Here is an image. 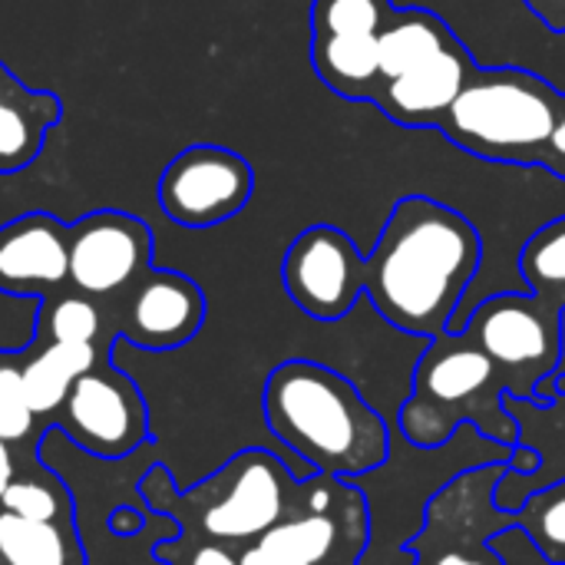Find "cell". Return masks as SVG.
Masks as SVG:
<instances>
[{
  "label": "cell",
  "mask_w": 565,
  "mask_h": 565,
  "mask_svg": "<svg viewBox=\"0 0 565 565\" xmlns=\"http://www.w3.org/2000/svg\"><path fill=\"white\" fill-rule=\"evenodd\" d=\"M480 262L483 238L463 212L430 195H404L364 255V295L391 328L434 341L454 328Z\"/></svg>",
  "instance_id": "1"
},
{
  "label": "cell",
  "mask_w": 565,
  "mask_h": 565,
  "mask_svg": "<svg viewBox=\"0 0 565 565\" xmlns=\"http://www.w3.org/2000/svg\"><path fill=\"white\" fill-rule=\"evenodd\" d=\"M271 437L311 473L358 480L391 457V427L367 397L334 367L318 361L278 364L262 391Z\"/></svg>",
  "instance_id": "2"
},
{
  "label": "cell",
  "mask_w": 565,
  "mask_h": 565,
  "mask_svg": "<svg viewBox=\"0 0 565 565\" xmlns=\"http://www.w3.org/2000/svg\"><path fill=\"white\" fill-rule=\"evenodd\" d=\"M460 424H473L480 437L510 450L520 447V424L507 414L500 367L463 331H447L417 361L414 391L401 407V434L420 450H437Z\"/></svg>",
  "instance_id": "3"
},
{
  "label": "cell",
  "mask_w": 565,
  "mask_h": 565,
  "mask_svg": "<svg viewBox=\"0 0 565 565\" xmlns=\"http://www.w3.org/2000/svg\"><path fill=\"white\" fill-rule=\"evenodd\" d=\"M563 93L523 66H477L437 132L457 149L500 166H540Z\"/></svg>",
  "instance_id": "4"
},
{
  "label": "cell",
  "mask_w": 565,
  "mask_h": 565,
  "mask_svg": "<svg viewBox=\"0 0 565 565\" xmlns=\"http://www.w3.org/2000/svg\"><path fill=\"white\" fill-rule=\"evenodd\" d=\"M510 460L473 467L447 480L424 510L420 533L407 543L414 565H507L490 540L513 530V513L497 507Z\"/></svg>",
  "instance_id": "5"
},
{
  "label": "cell",
  "mask_w": 565,
  "mask_h": 565,
  "mask_svg": "<svg viewBox=\"0 0 565 565\" xmlns=\"http://www.w3.org/2000/svg\"><path fill=\"white\" fill-rule=\"evenodd\" d=\"M463 334L500 367L507 397L540 404V387L563 361V311L536 295H490L470 318Z\"/></svg>",
  "instance_id": "6"
},
{
  "label": "cell",
  "mask_w": 565,
  "mask_h": 565,
  "mask_svg": "<svg viewBox=\"0 0 565 565\" xmlns=\"http://www.w3.org/2000/svg\"><path fill=\"white\" fill-rule=\"evenodd\" d=\"M255 192V169L235 149L195 142L182 149L159 175L156 199L169 222L182 228H212L235 218Z\"/></svg>",
  "instance_id": "7"
},
{
  "label": "cell",
  "mask_w": 565,
  "mask_h": 565,
  "mask_svg": "<svg viewBox=\"0 0 565 565\" xmlns=\"http://www.w3.org/2000/svg\"><path fill=\"white\" fill-rule=\"evenodd\" d=\"M291 477L285 463L268 450H245L232 457L199 490L212 493L199 500V523L212 540L248 543L265 536L285 520Z\"/></svg>",
  "instance_id": "8"
},
{
  "label": "cell",
  "mask_w": 565,
  "mask_h": 565,
  "mask_svg": "<svg viewBox=\"0 0 565 565\" xmlns=\"http://www.w3.org/2000/svg\"><path fill=\"white\" fill-rule=\"evenodd\" d=\"M281 285L298 311L341 321L364 295V255L338 225H308L281 258Z\"/></svg>",
  "instance_id": "9"
},
{
  "label": "cell",
  "mask_w": 565,
  "mask_h": 565,
  "mask_svg": "<svg viewBox=\"0 0 565 565\" xmlns=\"http://www.w3.org/2000/svg\"><path fill=\"white\" fill-rule=\"evenodd\" d=\"M70 281L86 298H106L136 285L152 262V228L116 209L89 212L66 225Z\"/></svg>",
  "instance_id": "10"
},
{
  "label": "cell",
  "mask_w": 565,
  "mask_h": 565,
  "mask_svg": "<svg viewBox=\"0 0 565 565\" xmlns=\"http://www.w3.org/2000/svg\"><path fill=\"white\" fill-rule=\"evenodd\" d=\"M66 427L73 444L103 460H122L136 454L146 437V404L129 377L119 371H89L76 377L66 397Z\"/></svg>",
  "instance_id": "11"
},
{
  "label": "cell",
  "mask_w": 565,
  "mask_h": 565,
  "mask_svg": "<svg viewBox=\"0 0 565 565\" xmlns=\"http://www.w3.org/2000/svg\"><path fill=\"white\" fill-rule=\"evenodd\" d=\"M473 70L477 60L470 46L457 36L444 50L430 53L424 63L381 83L374 106L404 129H437Z\"/></svg>",
  "instance_id": "12"
},
{
  "label": "cell",
  "mask_w": 565,
  "mask_h": 565,
  "mask_svg": "<svg viewBox=\"0 0 565 565\" xmlns=\"http://www.w3.org/2000/svg\"><path fill=\"white\" fill-rule=\"evenodd\" d=\"M205 321L202 288L169 268H149L126 305L122 341L146 351H172L189 344Z\"/></svg>",
  "instance_id": "13"
},
{
  "label": "cell",
  "mask_w": 565,
  "mask_h": 565,
  "mask_svg": "<svg viewBox=\"0 0 565 565\" xmlns=\"http://www.w3.org/2000/svg\"><path fill=\"white\" fill-rule=\"evenodd\" d=\"M70 281L66 225L46 212H26L0 225V295L40 298L43 288Z\"/></svg>",
  "instance_id": "14"
},
{
  "label": "cell",
  "mask_w": 565,
  "mask_h": 565,
  "mask_svg": "<svg viewBox=\"0 0 565 565\" xmlns=\"http://www.w3.org/2000/svg\"><path fill=\"white\" fill-rule=\"evenodd\" d=\"M60 119L63 99L56 93L26 86L7 63H0V175L33 166Z\"/></svg>",
  "instance_id": "15"
},
{
  "label": "cell",
  "mask_w": 565,
  "mask_h": 565,
  "mask_svg": "<svg viewBox=\"0 0 565 565\" xmlns=\"http://www.w3.org/2000/svg\"><path fill=\"white\" fill-rule=\"evenodd\" d=\"M371 30L311 33V66L318 79L348 103H374L381 89V56Z\"/></svg>",
  "instance_id": "16"
},
{
  "label": "cell",
  "mask_w": 565,
  "mask_h": 565,
  "mask_svg": "<svg viewBox=\"0 0 565 565\" xmlns=\"http://www.w3.org/2000/svg\"><path fill=\"white\" fill-rule=\"evenodd\" d=\"M450 40H457L454 26L427 7H394L381 36H377V56H381V83L407 73L411 66L424 63L430 53L444 50Z\"/></svg>",
  "instance_id": "17"
},
{
  "label": "cell",
  "mask_w": 565,
  "mask_h": 565,
  "mask_svg": "<svg viewBox=\"0 0 565 565\" xmlns=\"http://www.w3.org/2000/svg\"><path fill=\"white\" fill-rule=\"evenodd\" d=\"M96 364H99L96 344L50 341L36 358H30L26 367H20V381H23V394H26L33 417L60 411L76 384V377L89 374Z\"/></svg>",
  "instance_id": "18"
},
{
  "label": "cell",
  "mask_w": 565,
  "mask_h": 565,
  "mask_svg": "<svg viewBox=\"0 0 565 565\" xmlns=\"http://www.w3.org/2000/svg\"><path fill=\"white\" fill-rule=\"evenodd\" d=\"M520 271L530 295L565 311V215L533 232L520 252Z\"/></svg>",
  "instance_id": "19"
},
{
  "label": "cell",
  "mask_w": 565,
  "mask_h": 565,
  "mask_svg": "<svg viewBox=\"0 0 565 565\" xmlns=\"http://www.w3.org/2000/svg\"><path fill=\"white\" fill-rule=\"evenodd\" d=\"M513 530H523L550 565H565V480L533 493L513 510Z\"/></svg>",
  "instance_id": "20"
},
{
  "label": "cell",
  "mask_w": 565,
  "mask_h": 565,
  "mask_svg": "<svg viewBox=\"0 0 565 565\" xmlns=\"http://www.w3.org/2000/svg\"><path fill=\"white\" fill-rule=\"evenodd\" d=\"M0 559L7 565H70V550L56 523L0 513Z\"/></svg>",
  "instance_id": "21"
},
{
  "label": "cell",
  "mask_w": 565,
  "mask_h": 565,
  "mask_svg": "<svg viewBox=\"0 0 565 565\" xmlns=\"http://www.w3.org/2000/svg\"><path fill=\"white\" fill-rule=\"evenodd\" d=\"M394 0H311V33L374 30L381 33Z\"/></svg>",
  "instance_id": "22"
},
{
  "label": "cell",
  "mask_w": 565,
  "mask_h": 565,
  "mask_svg": "<svg viewBox=\"0 0 565 565\" xmlns=\"http://www.w3.org/2000/svg\"><path fill=\"white\" fill-rule=\"evenodd\" d=\"M50 341L60 344H96L103 331V315L86 295H66L56 305L46 308L43 315Z\"/></svg>",
  "instance_id": "23"
},
{
  "label": "cell",
  "mask_w": 565,
  "mask_h": 565,
  "mask_svg": "<svg viewBox=\"0 0 565 565\" xmlns=\"http://www.w3.org/2000/svg\"><path fill=\"white\" fill-rule=\"evenodd\" d=\"M33 430V411L23 394L20 367L0 364V440L17 444Z\"/></svg>",
  "instance_id": "24"
},
{
  "label": "cell",
  "mask_w": 565,
  "mask_h": 565,
  "mask_svg": "<svg viewBox=\"0 0 565 565\" xmlns=\"http://www.w3.org/2000/svg\"><path fill=\"white\" fill-rule=\"evenodd\" d=\"M0 507L7 513L26 516V520H43V523H56V516H60V497H56V490H50L43 483H33V480L10 483L3 490Z\"/></svg>",
  "instance_id": "25"
},
{
  "label": "cell",
  "mask_w": 565,
  "mask_h": 565,
  "mask_svg": "<svg viewBox=\"0 0 565 565\" xmlns=\"http://www.w3.org/2000/svg\"><path fill=\"white\" fill-rule=\"evenodd\" d=\"M540 166L565 182V93L563 103H559L556 126H553V136H550V142H546V152H543V162H540Z\"/></svg>",
  "instance_id": "26"
},
{
  "label": "cell",
  "mask_w": 565,
  "mask_h": 565,
  "mask_svg": "<svg viewBox=\"0 0 565 565\" xmlns=\"http://www.w3.org/2000/svg\"><path fill=\"white\" fill-rule=\"evenodd\" d=\"M526 10L553 33H565V0H523Z\"/></svg>",
  "instance_id": "27"
},
{
  "label": "cell",
  "mask_w": 565,
  "mask_h": 565,
  "mask_svg": "<svg viewBox=\"0 0 565 565\" xmlns=\"http://www.w3.org/2000/svg\"><path fill=\"white\" fill-rule=\"evenodd\" d=\"M510 467H513V473H536L540 467H543V457L536 454V450H530V447H516L513 454H510Z\"/></svg>",
  "instance_id": "28"
},
{
  "label": "cell",
  "mask_w": 565,
  "mask_h": 565,
  "mask_svg": "<svg viewBox=\"0 0 565 565\" xmlns=\"http://www.w3.org/2000/svg\"><path fill=\"white\" fill-rule=\"evenodd\" d=\"M189 565H238V559L228 553V550H222V546H202V550H195V556H192V563Z\"/></svg>",
  "instance_id": "29"
},
{
  "label": "cell",
  "mask_w": 565,
  "mask_h": 565,
  "mask_svg": "<svg viewBox=\"0 0 565 565\" xmlns=\"http://www.w3.org/2000/svg\"><path fill=\"white\" fill-rule=\"evenodd\" d=\"M10 483H13V457H10V444L0 440V500Z\"/></svg>",
  "instance_id": "30"
},
{
  "label": "cell",
  "mask_w": 565,
  "mask_h": 565,
  "mask_svg": "<svg viewBox=\"0 0 565 565\" xmlns=\"http://www.w3.org/2000/svg\"><path fill=\"white\" fill-rule=\"evenodd\" d=\"M238 565H285V563H278L275 556H268V553H265V550H258V546H248V550L242 553Z\"/></svg>",
  "instance_id": "31"
},
{
  "label": "cell",
  "mask_w": 565,
  "mask_h": 565,
  "mask_svg": "<svg viewBox=\"0 0 565 565\" xmlns=\"http://www.w3.org/2000/svg\"><path fill=\"white\" fill-rule=\"evenodd\" d=\"M556 394H559V397L565 394V377H559V384H556Z\"/></svg>",
  "instance_id": "32"
}]
</instances>
